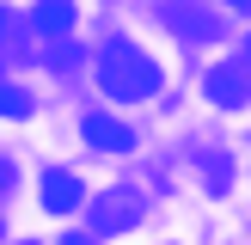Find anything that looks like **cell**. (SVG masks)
Masks as SVG:
<instances>
[{"label": "cell", "instance_id": "cell-1", "mask_svg": "<svg viewBox=\"0 0 251 245\" xmlns=\"http://www.w3.org/2000/svg\"><path fill=\"white\" fill-rule=\"evenodd\" d=\"M98 86H104L110 98H123V104L153 98V92H159V61L147 55V49H135V43H123V37H110V43L98 49Z\"/></svg>", "mask_w": 251, "mask_h": 245}, {"label": "cell", "instance_id": "cell-2", "mask_svg": "<svg viewBox=\"0 0 251 245\" xmlns=\"http://www.w3.org/2000/svg\"><path fill=\"white\" fill-rule=\"evenodd\" d=\"M135 220H141V196L135 190H98L92 196V227L98 233H123Z\"/></svg>", "mask_w": 251, "mask_h": 245}, {"label": "cell", "instance_id": "cell-3", "mask_svg": "<svg viewBox=\"0 0 251 245\" xmlns=\"http://www.w3.org/2000/svg\"><path fill=\"white\" fill-rule=\"evenodd\" d=\"M202 92L215 98V104H227V110L251 104V68H245V61H221V68H208Z\"/></svg>", "mask_w": 251, "mask_h": 245}, {"label": "cell", "instance_id": "cell-4", "mask_svg": "<svg viewBox=\"0 0 251 245\" xmlns=\"http://www.w3.org/2000/svg\"><path fill=\"white\" fill-rule=\"evenodd\" d=\"M80 135H86V147H98V153H129L135 147V129L117 122V117H104V110H86Z\"/></svg>", "mask_w": 251, "mask_h": 245}, {"label": "cell", "instance_id": "cell-5", "mask_svg": "<svg viewBox=\"0 0 251 245\" xmlns=\"http://www.w3.org/2000/svg\"><path fill=\"white\" fill-rule=\"evenodd\" d=\"M37 202H43L49 215H74V208L86 202V184L74 178V172L55 166V172H43V184H37Z\"/></svg>", "mask_w": 251, "mask_h": 245}, {"label": "cell", "instance_id": "cell-6", "mask_svg": "<svg viewBox=\"0 0 251 245\" xmlns=\"http://www.w3.org/2000/svg\"><path fill=\"white\" fill-rule=\"evenodd\" d=\"M31 19H37V31H43L49 43H68V31H74V0H37Z\"/></svg>", "mask_w": 251, "mask_h": 245}, {"label": "cell", "instance_id": "cell-7", "mask_svg": "<svg viewBox=\"0 0 251 245\" xmlns=\"http://www.w3.org/2000/svg\"><path fill=\"white\" fill-rule=\"evenodd\" d=\"M166 24L178 37H215V19H208V12H166Z\"/></svg>", "mask_w": 251, "mask_h": 245}, {"label": "cell", "instance_id": "cell-8", "mask_svg": "<svg viewBox=\"0 0 251 245\" xmlns=\"http://www.w3.org/2000/svg\"><path fill=\"white\" fill-rule=\"evenodd\" d=\"M0 117H31V92L12 80H0Z\"/></svg>", "mask_w": 251, "mask_h": 245}, {"label": "cell", "instance_id": "cell-9", "mask_svg": "<svg viewBox=\"0 0 251 245\" xmlns=\"http://www.w3.org/2000/svg\"><path fill=\"white\" fill-rule=\"evenodd\" d=\"M12 43H19V12H12V6H0V55H6Z\"/></svg>", "mask_w": 251, "mask_h": 245}, {"label": "cell", "instance_id": "cell-10", "mask_svg": "<svg viewBox=\"0 0 251 245\" xmlns=\"http://www.w3.org/2000/svg\"><path fill=\"white\" fill-rule=\"evenodd\" d=\"M227 178H233L227 153H208V184H215V190H227Z\"/></svg>", "mask_w": 251, "mask_h": 245}, {"label": "cell", "instance_id": "cell-11", "mask_svg": "<svg viewBox=\"0 0 251 245\" xmlns=\"http://www.w3.org/2000/svg\"><path fill=\"white\" fill-rule=\"evenodd\" d=\"M6 184H12V166H6V159H0V190H6Z\"/></svg>", "mask_w": 251, "mask_h": 245}, {"label": "cell", "instance_id": "cell-12", "mask_svg": "<svg viewBox=\"0 0 251 245\" xmlns=\"http://www.w3.org/2000/svg\"><path fill=\"white\" fill-rule=\"evenodd\" d=\"M61 245H92V239H86V233H68V239H61Z\"/></svg>", "mask_w": 251, "mask_h": 245}, {"label": "cell", "instance_id": "cell-13", "mask_svg": "<svg viewBox=\"0 0 251 245\" xmlns=\"http://www.w3.org/2000/svg\"><path fill=\"white\" fill-rule=\"evenodd\" d=\"M227 6H239V12H251V0H227Z\"/></svg>", "mask_w": 251, "mask_h": 245}]
</instances>
